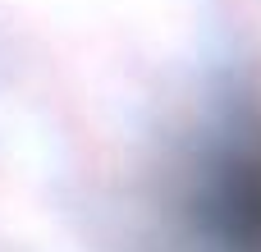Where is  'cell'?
Listing matches in <instances>:
<instances>
[{
  "instance_id": "6da1fadb",
  "label": "cell",
  "mask_w": 261,
  "mask_h": 252,
  "mask_svg": "<svg viewBox=\"0 0 261 252\" xmlns=\"http://www.w3.org/2000/svg\"><path fill=\"white\" fill-rule=\"evenodd\" d=\"M216 216L239 252H261V161H243L229 170L216 197Z\"/></svg>"
}]
</instances>
